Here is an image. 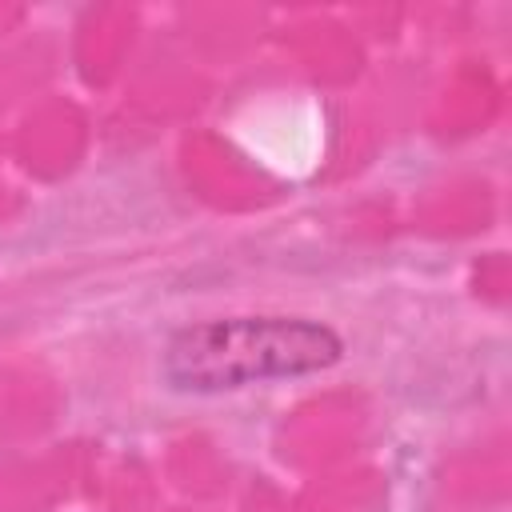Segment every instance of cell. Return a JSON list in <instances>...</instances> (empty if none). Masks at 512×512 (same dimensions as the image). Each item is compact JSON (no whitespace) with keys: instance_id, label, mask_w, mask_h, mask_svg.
<instances>
[{"instance_id":"6da1fadb","label":"cell","mask_w":512,"mask_h":512,"mask_svg":"<svg viewBox=\"0 0 512 512\" xmlns=\"http://www.w3.org/2000/svg\"><path fill=\"white\" fill-rule=\"evenodd\" d=\"M340 352L344 340L308 316H228L176 328L160 352V376L176 392H232L320 372Z\"/></svg>"}]
</instances>
